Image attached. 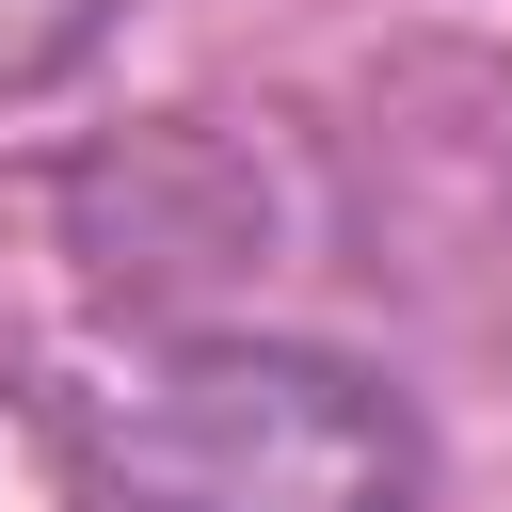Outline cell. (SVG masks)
<instances>
[{"label":"cell","instance_id":"cell-1","mask_svg":"<svg viewBox=\"0 0 512 512\" xmlns=\"http://www.w3.org/2000/svg\"><path fill=\"white\" fill-rule=\"evenodd\" d=\"M112 464L160 512H400V432L352 400V368H288V352L160 368Z\"/></svg>","mask_w":512,"mask_h":512}]
</instances>
